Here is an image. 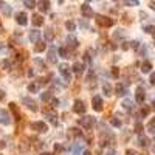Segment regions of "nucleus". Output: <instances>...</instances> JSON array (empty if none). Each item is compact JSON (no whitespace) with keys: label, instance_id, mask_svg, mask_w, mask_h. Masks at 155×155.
I'll use <instances>...</instances> for the list:
<instances>
[{"label":"nucleus","instance_id":"nucleus-19","mask_svg":"<svg viewBox=\"0 0 155 155\" xmlns=\"http://www.w3.org/2000/svg\"><path fill=\"white\" fill-rule=\"evenodd\" d=\"M138 144L141 146V148H148V146H149V140L146 138L144 135H140L138 136Z\"/></svg>","mask_w":155,"mask_h":155},{"label":"nucleus","instance_id":"nucleus-13","mask_svg":"<svg viewBox=\"0 0 155 155\" xmlns=\"http://www.w3.org/2000/svg\"><path fill=\"white\" fill-rule=\"evenodd\" d=\"M73 71L76 73V75H82V71H84V65L81 62H75L73 64Z\"/></svg>","mask_w":155,"mask_h":155},{"label":"nucleus","instance_id":"nucleus-5","mask_svg":"<svg viewBox=\"0 0 155 155\" xmlns=\"http://www.w3.org/2000/svg\"><path fill=\"white\" fill-rule=\"evenodd\" d=\"M0 123H2L3 126H10V124H11L10 115H8L6 110H0Z\"/></svg>","mask_w":155,"mask_h":155},{"label":"nucleus","instance_id":"nucleus-35","mask_svg":"<svg viewBox=\"0 0 155 155\" xmlns=\"http://www.w3.org/2000/svg\"><path fill=\"white\" fill-rule=\"evenodd\" d=\"M28 90H30L31 93H36V92H37V85H36V84H30V85H28Z\"/></svg>","mask_w":155,"mask_h":155},{"label":"nucleus","instance_id":"nucleus-21","mask_svg":"<svg viewBox=\"0 0 155 155\" xmlns=\"http://www.w3.org/2000/svg\"><path fill=\"white\" fill-rule=\"evenodd\" d=\"M103 90H104V93H106L107 96L112 95V85L109 84V82H104V84H103Z\"/></svg>","mask_w":155,"mask_h":155},{"label":"nucleus","instance_id":"nucleus-48","mask_svg":"<svg viewBox=\"0 0 155 155\" xmlns=\"http://www.w3.org/2000/svg\"><path fill=\"white\" fill-rule=\"evenodd\" d=\"M82 155H92V154H90L88 151H84V152H82Z\"/></svg>","mask_w":155,"mask_h":155},{"label":"nucleus","instance_id":"nucleus-45","mask_svg":"<svg viewBox=\"0 0 155 155\" xmlns=\"http://www.w3.org/2000/svg\"><path fill=\"white\" fill-rule=\"evenodd\" d=\"M5 98V92H3V90H0V99H3Z\"/></svg>","mask_w":155,"mask_h":155},{"label":"nucleus","instance_id":"nucleus-16","mask_svg":"<svg viewBox=\"0 0 155 155\" xmlns=\"http://www.w3.org/2000/svg\"><path fill=\"white\" fill-rule=\"evenodd\" d=\"M42 23H43V17L39 16V14H34L33 16V25L34 26H40Z\"/></svg>","mask_w":155,"mask_h":155},{"label":"nucleus","instance_id":"nucleus-27","mask_svg":"<svg viewBox=\"0 0 155 155\" xmlns=\"http://www.w3.org/2000/svg\"><path fill=\"white\" fill-rule=\"evenodd\" d=\"M37 5L40 6V10H42V11H48V6H50V2H39Z\"/></svg>","mask_w":155,"mask_h":155},{"label":"nucleus","instance_id":"nucleus-44","mask_svg":"<svg viewBox=\"0 0 155 155\" xmlns=\"http://www.w3.org/2000/svg\"><path fill=\"white\" fill-rule=\"evenodd\" d=\"M61 149H62V148H61V146H59V144H56V146H54V151H56V152H59Z\"/></svg>","mask_w":155,"mask_h":155},{"label":"nucleus","instance_id":"nucleus-12","mask_svg":"<svg viewBox=\"0 0 155 155\" xmlns=\"http://www.w3.org/2000/svg\"><path fill=\"white\" fill-rule=\"evenodd\" d=\"M116 95L118 96H124L126 93H127V88H126V85L124 84H116Z\"/></svg>","mask_w":155,"mask_h":155},{"label":"nucleus","instance_id":"nucleus-23","mask_svg":"<svg viewBox=\"0 0 155 155\" xmlns=\"http://www.w3.org/2000/svg\"><path fill=\"white\" fill-rule=\"evenodd\" d=\"M123 107L126 109V110H132V109H133V103L130 101V99H124V101H123Z\"/></svg>","mask_w":155,"mask_h":155},{"label":"nucleus","instance_id":"nucleus-25","mask_svg":"<svg viewBox=\"0 0 155 155\" xmlns=\"http://www.w3.org/2000/svg\"><path fill=\"white\" fill-rule=\"evenodd\" d=\"M53 36H54V34H53V30H51V28H47V30H45V39H47L48 42L53 39Z\"/></svg>","mask_w":155,"mask_h":155},{"label":"nucleus","instance_id":"nucleus-34","mask_svg":"<svg viewBox=\"0 0 155 155\" xmlns=\"http://www.w3.org/2000/svg\"><path fill=\"white\" fill-rule=\"evenodd\" d=\"M135 130L138 132V133H141V132H143V124H141L140 121H138V123L135 124Z\"/></svg>","mask_w":155,"mask_h":155},{"label":"nucleus","instance_id":"nucleus-36","mask_svg":"<svg viewBox=\"0 0 155 155\" xmlns=\"http://www.w3.org/2000/svg\"><path fill=\"white\" fill-rule=\"evenodd\" d=\"M112 124H113L115 127H121V121L118 120V118H112Z\"/></svg>","mask_w":155,"mask_h":155},{"label":"nucleus","instance_id":"nucleus-1","mask_svg":"<svg viewBox=\"0 0 155 155\" xmlns=\"http://www.w3.org/2000/svg\"><path fill=\"white\" fill-rule=\"evenodd\" d=\"M96 23L99 26H106V28H109V26H112L115 23V20L110 19V17H106V16H98L96 17Z\"/></svg>","mask_w":155,"mask_h":155},{"label":"nucleus","instance_id":"nucleus-24","mask_svg":"<svg viewBox=\"0 0 155 155\" xmlns=\"http://www.w3.org/2000/svg\"><path fill=\"white\" fill-rule=\"evenodd\" d=\"M148 130L152 132V133H155V118H152V120L149 121V124H148Z\"/></svg>","mask_w":155,"mask_h":155},{"label":"nucleus","instance_id":"nucleus-28","mask_svg":"<svg viewBox=\"0 0 155 155\" xmlns=\"http://www.w3.org/2000/svg\"><path fill=\"white\" fill-rule=\"evenodd\" d=\"M65 26H67V30H68V31H75V30H76V25H75V23H73L71 20H68V22H65Z\"/></svg>","mask_w":155,"mask_h":155},{"label":"nucleus","instance_id":"nucleus-32","mask_svg":"<svg viewBox=\"0 0 155 155\" xmlns=\"http://www.w3.org/2000/svg\"><path fill=\"white\" fill-rule=\"evenodd\" d=\"M59 54H61V58H68V53H67V50L65 48H59Z\"/></svg>","mask_w":155,"mask_h":155},{"label":"nucleus","instance_id":"nucleus-31","mask_svg":"<svg viewBox=\"0 0 155 155\" xmlns=\"http://www.w3.org/2000/svg\"><path fill=\"white\" fill-rule=\"evenodd\" d=\"M149 112H151V107L144 106V107L141 109V116H148V115H149Z\"/></svg>","mask_w":155,"mask_h":155},{"label":"nucleus","instance_id":"nucleus-39","mask_svg":"<svg viewBox=\"0 0 155 155\" xmlns=\"http://www.w3.org/2000/svg\"><path fill=\"white\" fill-rule=\"evenodd\" d=\"M112 75H113V78H118V75H120V71H118V68H116V67H113V68H112Z\"/></svg>","mask_w":155,"mask_h":155},{"label":"nucleus","instance_id":"nucleus-20","mask_svg":"<svg viewBox=\"0 0 155 155\" xmlns=\"http://www.w3.org/2000/svg\"><path fill=\"white\" fill-rule=\"evenodd\" d=\"M47 118L51 124H58V120H56V113L54 112H47Z\"/></svg>","mask_w":155,"mask_h":155},{"label":"nucleus","instance_id":"nucleus-52","mask_svg":"<svg viewBox=\"0 0 155 155\" xmlns=\"http://www.w3.org/2000/svg\"><path fill=\"white\" fill-rule=\"evenodd\" d=\"M2 6H3V3H2V2H0V8H2Z\"/></svg>","mask_w":155,"mask_h":155},{"label":"nucleus","instance_id":"nucleus-15","mask_svg":"<svg viewBox=\"0 0 155 155\" xmlns=\"http://www.w3.org/2000/svg\"><path fill=\"white\" fill-rule=\"evenodd\" d=\"M82 152V148H81V143H75L71 146V155H79Z\"/></svg>","mask_w":155,"mask_h":155},{"label":"nucleus","instance_id":"nucleus-40","mask_svg":"<svg viewBox=\"0 0 155 155\" xmlns=\"http://www.w3.org/2000/svg\"><path fill=\"white\" fill-rule=\"evenodd\" d=\"M126 154H127V155H140L138 152H135V151H132V149H127Z\"/></svg>","mask_w":155,"mask_h":155},{"label":"nucleus","instance_id":"nucleus-4","mask_svg":"<svg viewBox=\"0 0 155 155\" xmlns=\"http://www.w3.org/2000/svg\"><path fill=\"white\" fill-rule=\"evenodd\" d=\"M135 99L138 104H143L144 99H146V93H144V88L143 87H138L136 88V93H135Z\"/></svg>","mask_w":155,"mask_h":155},{"label":"nucleus","instance_id":"nucleus-9","mask_svg":"<svg viewBox=\"0 0 155 155\" xmlns=\"http://www.w3.org/2000/svg\"><path fill=\"white\" fill-rule=\"evenodd\" d=\"M81 11H82V16H84V17H92V16H93V10L88 6V3H84L82 6H81Z\"/></svg>","mask_w":155,"mask_h":155},{"label":"nucleus","instance_id":"nucleus-33","mask_svg":"<svg viewBox=\"0 0 155 155\" xmlns=\"http://www.w3.org/2000/svg\"><path fill=\"white\" fill-rule=\"evenodd\" d=\"M23 5H25L26 8H30V10H33V8L36 6V2H31V0H28V2H25Z\"/></svg>","mask_w":155,"mask_h":155},{"label":"nucleus","instance_id":"nucleus-41","mask_svg":"<svg viewBox=\"0 0 155 155\" xmlns=\"http://www.w3.org/2000/svg\"><path fill=\"white\" fill-rule=\"evenodd\" d=\"M130 47H132V48H138V47H140V42H136V40L130 42Z\"/></svg>","mask_w":155,"mask_h":155},{"label":"nucleus","instance_id":"nucleus-22","mask_svg":"<svg viewBox=\"0 0 155 155\" xmlns=\"http://www.w3.org/2000/svg\"><path fill=\"white\" fill-rule=\"evenodd\" d=\"M67 42H70L68 47H71V48H76V47H78V40L73 37V36H68V37H67Z\"/></svg>","mask_w":155,"mask_h":155},{"label":"nucleus","instance_id":"nucleus-6","mask_svg":"<svg viewBox=\"0 0 155 155\" xmlns=\"http://www.w3.org/2000/svg\"><path fill=\"white\" fill-rule=\"evenodd\" d=\"M73 110H75L76 113H85V106L82 101H75V106H73Z\"/></svg>","mask_w":155,"mask_h":155},{"label":"nucleus","instance_id":"nucleus-8","mask_svg":"<svg viewBox=\"0 0 155 155\" xmlns=\"http://www.w3.org/2000/svg\"><path fill=\"white\" fill-rule=\"evenodd\" d=\"M16 20L19 25H26V22H28V17H26V13H17L16 14Z\"/></svg>","mask_w":155,"mask_h":155},{"label":"nucleus","instance_id":"nucleus-47","mask_svg":"<svg viewBox=\"0 0 155 155\" xmlns=\"http://www.w3.org/2000/svg\"><path fill=\"white\" fill-rule=\"evenodd\" d=\"M151 8H152V10H155V2H151Z\"/></svg>","mask_w":155,"mask_h":155},{"label":"nucleus","instance_id":"nucleus-2","mask_svg":"<svg viewBox=\"0 0 155 155\" xmlns=\"http://www.w3.org/2000/svg\"><path fill=\"white\" fill-rule=\"evenodd\" d=\"M79 124L82 127H85V129H92V127L96 124V120L93 116H84V118H81V120H79Z\"/></svg>","mask_w":155,"mask_h":155},{"label":"nucleus","instance_id":"nucleus-42","mask_svg":"<svg viewBox=\"0 0 155 155\" xmlns=\"http://www.w3.org/2000/svg\"><path fill=\"white\" fill-rule=\"evenodd\" d=\"M149 81H151L152 85H155V73H152V75H151V79H149Z\"/></svg>","mask_w":155,"mask_h":155},{"label":"nucleus","instance_id":"nucleus-50","mask_svg":"<svg viewBox=\"0 0 155 155\" xmlns=\"http://www.w3.org/2000/svg\"><path fill=\"white\" fill-rule=\"evenodd\" d=\"M152 151H154V154H155V146H154V148H152Z\"/></svg>","mask_w":155,"mask_h":155},{"label":"nucleus","instance_id":"nucleus-10","mask_svg":"<svg viewBox=\"0 0 155 155\" xmlns=\"http://www.w3.org/2000/svg\"><path fill=\"white\" fill-rule=\"evenodd\" d=\"M68 68L70 67L67 65V64H62V65H61V73L65 76V81H71V75H70V70Z\"/></svg>","mask_w":155,"mask_h":155},{"label":"nucleus","instance_id":"nucleus-49","mask_svg":"<svg viewBox=\"0 0 155 155\" xmlns=\"http://www.w3.org/2000/svg\"><path fill=\"white\" fill-rule=\"evenodd\" d=\"M152 109H155V99H154V101H152Z\"/></svg>","mask_w":155,"mask_h":155},{"label":"nucleus","instance_id":"nucleus-14","mask_svg":"<svg viewBox=\"0 0 155 155\" xmlns=\"http://www.w3.org/2000/svg\"><path fill=\"white\" fill-rule=\"evenodd\" d=\"M39 37H40V33H39L37 30H33V31L30 33V40H31V42L37 43V42H39Z\"/></svg>","mask_w":155,"mask_h":155},{"label":"nucleus","instance_id":"nucleus-3","mask_svg":"<svg viewBox=\"0 0 155 155\" xmlns=\"http://www.w3.org/2000/svg\"><path fill=\"white\" fill-rule=\"evenodd\" d=\"M92 104H93V109H95L96 112H101V110H103V106H104V103H103V98L99 96V95L93 96V99H92Z\"/></svg>","mask_w":155,"mask_h":155},{"label":"nucleus","instance_id":"nucleus-43","mask_svg":"<svg viewBox=\"0 0 155 155\" xmlns=\"http://www.w3.org/2000/svg\"><path fill=\"white\" fill-rule=\"evenodd\" d=\"M127 48H129V42H124L123 43V50H127Z\"/></svg>","mask_w":155,"mask_h":155},{"label":"nucleus","instance_id":"nucleus-51","mask_svg":"<svg viewBox=\"0 0 155 155\" xmlns=\"http://www.w3.org/2000/svg\"><path fill=\"white\" fill-rule=\"evenodd\" d=\"M42 155H53V154H42Z\"/></svg>","mask_w":155,"mask_h":155},{"label":"nucleus","instance_id":"nucleus-26","mask_svg":"<svg viewBox=\"0 0 155 155\" xmlns=\"http://www.w3.org/2000/svg\"><path fill=\"white\" fill-rule=\"evenodd\" d=\"M34 50L37 51V53L43 51V50H45V43H43V42H37V43H36V47H34Z\"/></svg>","mask_w":155,"mask_h":155},{"label":"nucleus","instance_id":"nucleus-37","mask_svg":"<svg viewBox=\"0 0 155 155\" xmlns=\"http://www.w3.org/2000/svg\"><path fill=\"white\" fill-rule=\"evenodd\" d=\"M3 67H5L6 70H10V68H11V62L8 61V59H5V61H3Z\"/></svg>","mask_w":155,"mask_h":155},{"label":"nucleus","instance_id":"nucleus-30","mask_svg":"<svg viewBox=\"0 0 155 155\" xmlns=\"http://www.w3.org/2000/svg\"><path fill=\"white\" fill-rule=\"evenodd\" d=\"M144 31H146V33H149V34H155V26H154V25L144 26Z\"/></svg>","mask_w":155,"mask_h":155},{"label":"nucleus","instance_id":"nucleus-7","mask_svg":"<svg viewBox=\"0 0 155 155\" xmlns=\"http://www.w3.org/2000/svg\"><path fill=\"white\" fill-rule=\"evenodd\" d=\"M33 129H36L37 132H47V124H45L43 121H36L31 124Z\"/></svg>","mask_w":155,"mask_h":155},{"label":"nucleus","instance_id":"nucleus-29","mask_svg":"<svg viewBox=\"0 0 155 155\" xmlns=\"http://www.w3.org/2000/svg\"><path fill=\"white\" fill-rule=\"evenodd\" d=\"M40 99H42V101H50V99H51V93H48V92L42 93V95H40Z\"/></svg>","mask_w":155,"mask_h":155},{"label":"nucleus","instance_id":"nucleus-54","mask_svg":"<svg viewBox=\"0 0 155 155\" xmlns=\"http://www.w3.org/2000/svg\"><path fill=\"white\" fill-rule=\"evenodd\" d=\"M154 43H155V42H154Z\"/></svg>","mask_w":155,"mask_h":155},{"label":"nucleus","instance_id":"nucleus-17","mask_svg":"<svg viewBox=\"0 0 155 155\" xmlns=\"http://www.w3.org/2000/svg\"><path fill=\"white\" fill-rule=\"evenodd\" d=\"M48 61L51 62V64H56L58 62V58H56V48H51L50 50V53H48Z\"/></svg>","mask_w":155,"mask_h":155},{"label":"nucleus","instance_id":"nucleus-18","mask_svg":"<svg viewBox=\"0 0 155 155\" xmlns=\"http://www.w3.org/2000/svg\"><path fill=\"white\" fill-rule=\"evenodd\" d=\"M151 68H152V64H151L149 61H144V62L141 64V71H143V73H149Z\"/></svg>","mask_w":155,"mask_h":155},{"label":"nucleus","instance_id":"nucleus-53","mask_svg":"<svg viewBox=\"0 0 155 155\" xmlns=\"http://www.w3.org/2000/svg\"><path fill=\"white\" fill-rule=\"evenodd\" d=\"M0 30H2V25H0Z\"/></svg>","mask_w":155,"mask_h":155},{"label":"nucleus","instance_id":"nucleus-38","mask_svg":"<svg viewBox=\"0 0 155 155\" xmlns=\"http://www.w3.org/2000/svg\"><path fill=\"white\" fill-rule=\"evenodd\" d=\"M127 6H135V5H138L140 2H138V0H132V2H124Z\"/></svg>","mask_w":155,"mask_h":155},{"label":"nucleus","instance_id":"nucleus-46","mask_svg":"<svg viewBox=\"0 0 155 155\" xmlns=\"http://www.w3.org/2000/svg\"><path fill=\"white\" fill-rule=\"evenodd\" d=\"M51 103H53L54 106H58V103H59V101H58V99H54V98H53V99H51Z\"/></svg>","mask_w":155,"mask_h":155},{"label":"nucleus","instance_id":"nucleus-11","mask_svg":"<svg viewBox=\"0 0 155 155\" xmlns=\"http://www.w3.org/2000/svg\"><path fill=\"white\" fill-rule=\"evenodd\" d=\"M23 103H25L26 106H28V109H30V110H33V112H36V110H37V107H36V103L33 101L31 98H23Z\"/></svg>","mask_w":155,"mask_h":155}]
</instances>
